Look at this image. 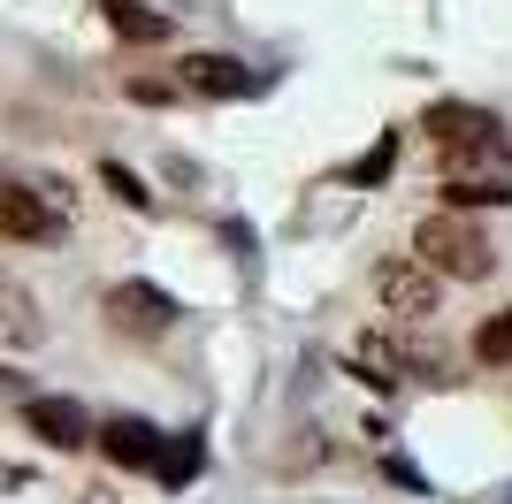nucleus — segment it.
I'll return each instance as SVG.
<instances>
[{
  "label": "nucleus",
  "mask_w": 512,
  "mask_h": 504,
  "mask_svg": "<svg viewBox=\"0 0 512 504\" xmlns=\"http://www.w3.org/2000/svg\"><path fill=\"white\" fill-rule=\"evenodd\" d=\"M92 443L107 451V466H153V459H161V436H153L146 420H130V413H123V420H107Z\"/></svg>",
  "instance_id": "obj_10"
},
{
  "label": "nucleus",
  "mask_w": 512,
  "mask_h": 504,
  "mask_svg": "<svg viewBox=\"0 0 512 504\" xmlns=\"http://www.w3.org/2000/svg\"><path fill=\"white\" fill-rule=\"evenodd\" d=\"M444 199L451 207H497V199H512V146L444 161Z\"/></svg>",
  "instance_id": "obj_4"
},
{
  "label": "nucleus",
  "mask_w": 512,
  "mask_h": 504,
  "mask_svg": "<svg viewBox=\"0 0 512 504\" xmlns=\"http://www.w3.org/2000/svg\"><path fill=\"white\" fill-rule=\"evenodd\" d=\"M107 321L123 336H169L176 329V298L153 291V283H115V291H107Z\"/></svg>",
  "instance_id": "obj_6"
},
{
  "label": "nucleus",
  "mask_w": 512,
  "mask_h": 504,
  "mask_svg": "<svg viewBox=\"0 0 512 504\" xmlns=\"http://www.w3.org/2000/svg\"><path fill=\"white\" fill-rule=\"evenodd\" d=\"M23 428H31L46 451H85V443L100 436L77 398H23Z\"/></svg>",
  "instance_id": "obj_7"
},
{
  "label": "nucleus",
  "mask_w": 512,
  "mask_h": 504,
  "mask_svg": "<svg viewBox=\"0 0 512 504\" xmlns=\"http://www.w3.org/2000/svg\"><path fill=\"white\" fill-rule=\"evenodd\" d=\"M390 161H398V138L383 130V138H375V146H367L360 161H352V176H344V184H383V176H390Z\"/></svg>",
  "instance_id": "obj_14"
},
{
  "label": "nucleus",
  "mask_w": 512,
  "mask_h": 504,
  "mask_svg": "<svg viewBox=\"0 0 512 504\" xmlns=\"http://www.w3.org/2000/svg\"><path fill=\"white\" fill-rule=\"evenodd\" d=\"M100 184H107V191H115V199H123V207H153V191H146V184H138V176H130V168H123V161H107V168H100Z\"/></svg>",
  "instance_id": "obj_15"
},
{
  "label": "nucleus",
  "mask_w": 512,
  "mask_h": 504,
  "mask_svg": "<svg viewBox=\"0 0 512 504\" xmlns=\"http://www.w3.org/2000/svg\"><path fill=\"white\" fill-rule=\"evenodd\" d=\"M428 138L444 161H467V153H490L505 146V123H497L490 107H467V100H436L428 107Z\"/></svg>",
  "instance_id": "obj_3"
},
{
  "label": "nucleus",
  "mask_w": 512,
  "mask_h": 504,
  "mask_svg": "<svg viewBox=\"0 0 512 504\" xmlns=\"http://www.w3.org/2000/svg\"><path fill=\"white\" fill-rule=\"evenodd\" d=\"M0 237H16V245H54V237H62V207H54V191L0 184Z\"/></svg>",
  "instance_id": "obj_5"
},
{
  "label": "nucleus",
  "mask_w": 512,
  "mask_h": 504,
  "mask_svg": "<svg viewBox=\"0 0 512 504\" xmlns=\"http://www.w3.org/2000/svg\"><path fill=\"white\" fill-rule=\"evenodd\" d=\"M31 344H46L39 298L23 291V283H0V352H31Z\"/></svg>",
  "instance_id": "obj_9"
},
{
  "label": "nucleus",
  "mask_w": 512,
  "mask_h": 504,
  "mask_svg": "<svg viewBox=\"0 0 512 504\" xmlns=\"http://www.w3.org/2000/svg\"><path fill=\"white\" fill-rule=\"evenodd\" d=\"M413 252H421L436 275H451V283H482V275L497 268V245H490V230L482 222H467L459 207H436L413 230Z\"/></svg>",
  "instance_id": "obj_1"
},
{
  "label": "nucleus",
  "mask_w": 512,
  "mask_h": 504,
  "mask_svg": "<svg viewBox=\"0 0 512 504\" xmlns=\"http://www.w3.org/2000/svg\"><path fill=\"white\" fill-rule=\"evenodd\" d=\"M474 359H482V367H505V359H512V314H490V321H482Z\"/></svg>",
  "instance_id": "obj_13"
},
{
  "label": "nucleus",
  "mask_w": 512,
  "mask_h": 504,
  "mask_svg": "<svg viewBox=\"0 0 512 504\" xmlns=\"http://www.w3.org/2000/svg\"><path fill=\"white\" fill-rule=\"evenodd\" d=\"M107 23H115V39H138V46L169 39V16H153V8H138V0H107Z\"/></svg>",
  "instance_id": "obj_11"
},
{
  "label": "nucleus",
  "mask_w": 512,
  "mask_h": 504,
  "mask_svg": "<svg viewBox=\"0 0 512 504\" xmlns=\"http://www.w3.org/2000/svg\"><path fill=\"white\" fill-rule=\"evenodd\" d=\"M176 84H184V92H207V100H253L260 92V77L245 62H230V54H184V62H176Z\"/></svg>",
  "instance_id": "obj_8"
},
{
  "label": "nucleus",
  "mask_w": 512,
  "mask_h": 504,
  "mask_svg": "<svg viewBox=\"0 0 512 504\" xmlns=\"http://www.w3.org/2000/svg\"><path fill=\"white\" fill-rule=\"evenodd\" d=\"M199 466H207V451H199V436H169L161 443V459H153V474H161V482L169 489H184L199 474Z\"/></svg>",
  "instance_id": "obj_12"
},
{
  "label": "nucleus",
  "mask_w": 512,
  "mask_h": 504,
  "mask_svg": "<svg viewBox=\"0 0 512 504\" xmlns=\"http://www.w3.org/2000/svg\"><path fill=\"white\" fill-rule=\"evenodd\" d=\"M184 84H169V77H130V100H146V107H161V100H176Z\"/></svg>",
  "instance_id": "obj_16"
},
{
  "label": "nucleus",
  "mask_w": 512,
  "mask_h": 504,
  "mask_svg": "<svg viewBox=\"0 0 512 504\" xmlns=\"http://www.w3.org/2000/svg\"><path fill=\"white\" fill-rule=\"evenodd\" d=\"M375 298H383L390 321H428L444 306V275L428 268L421 252H413V260H383V268H375Z\"/></svg>",
  "instance_id": "obj_2"
}]
</instances>
